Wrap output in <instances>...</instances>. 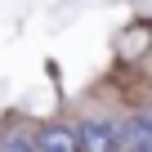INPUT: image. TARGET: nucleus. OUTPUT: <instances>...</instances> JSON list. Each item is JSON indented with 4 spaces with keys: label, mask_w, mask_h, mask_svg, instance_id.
Returning a JSON list of instances; mask_svg holds the SVG:
<instances>
[{
    "label": "nucleus",
    "mask_w": 152,
    "mask_h": 152,
    "mask_svg": "<svg viewBox=\"0 0 152 152\" xmlns=\"http://www.w3.org/2000/svg\"><path fill=\"white\" fill-rule=\"evenodd\" d=\"M76 139H81L85 152H121L125 125H116L107 116H81V121H76Z\"/></svg>",
    "instance_id": "f257e3e1"
},
{
    "label": "nucleus",
    "mask_w": 152,
    "mask_h": 152,
    "mask_svg": "<svg viewBox=\"0 0 152 152\" xmlns=\"http://www.w3.org/2000/svg\"><path fill=\"white\" fill-rule=\"evenodd\" d=\"M36 152H85L76 139V125H45L36 130Z\"/></svg>",
    "instance_id": "f03ea898"
},
{
    "label": "nucleus",
    "mask_w": 152,
    "mask_h": 152,
    "mask_svg": "<svg viewBox=\"0 0 152 152\" xmlns=\"http://www.w3.org/2000/svg\"><path fill=\"white\" fill-rule=\"evenodd\" d=\"M0 152H36V134H5L0 139Z\"/></svg>",
    "instance_id": "7ed1b4c3"
}]
</instances>
